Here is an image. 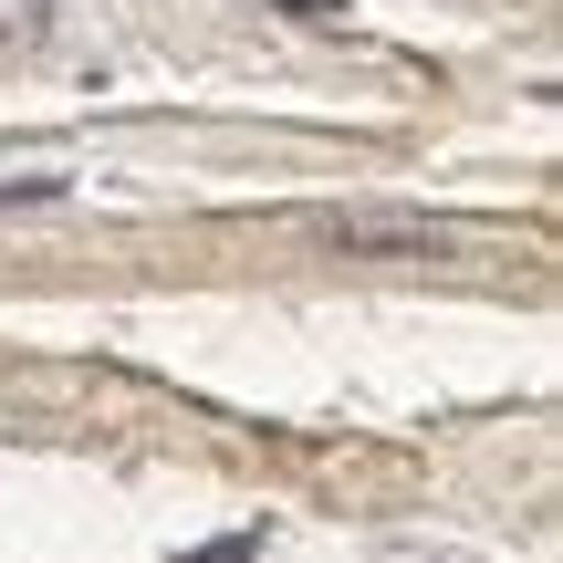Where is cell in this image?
<instances>
[{
  "label": "cell",
  "instance_id": "cell-1",
  "mask_svg": "<svg viewBox=\"0 0 563 563\" xmlns=\"http://www.w3.org/2000/svg\"><path fill=\"white\" fill-rule=\"evenodd\" d=\"M313 241H323V251H344V262H376V251H407V262H418V251H449L460 230L428 220V209H323Z\"/></svg>",
  "mask_w": 563,
  "mask_h": 563
},
{
  "label": "cell",
  "instance_id": "cell-2",
  "mask_svg": "<svg viewBox=\"0 0 563 563\" xmlns=\"http://www.w3.org/2000/svg\"><path fill=\"white\" fill-rule=\"evenodd\" d=\"M63 0H0V42H42Z\"/></svg>",
  "mask_w": 563,
  "mask_h": 563
},
{
  "label": "cell",
  "instance_id": "cell-3",
  "mask_svg": "<svg viewBox=\"0 0 563 563\" xmlns=\"http://www.w3.org/2000/svg\"><path fill=\"white\" fill-rule=\"evenodd\" d=\"M63 178H0V209H53Z\"/></svg>",
  "mask_w": 563,
  "mask_h": 563
},
{
  "label": "cell",
  "instance_id": "cell-4",
  "mask_svg": "<svg viewBox=\"0 0 563 563\" xmlns=\"http://www.w3.org/2000/svg\"><path fill=\"white\" fill-rule=\"evenodd\" d=\"M262 543H251V532H220V543H199V553H178V563H251Z\"/></svg>",
  "mask_w": 563,
  "mask_h": 563
},
{
  "label": "cell",
  "instance_id": "cell-5",
  "mask_svg": "<svg viewBox=\"0 0 563 563\" xmlns=\"http://www.w3.org/2000/svg\"><path fill=\"white\" fill-rule=\"evenodd\" d=\"M292 21H344V0H282Z\"/></svg>",
  "mask_w": 563,
  "mask_h": 563
}]
</instances>
